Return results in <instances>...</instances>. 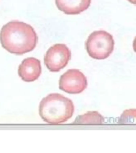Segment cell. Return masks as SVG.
Here are the masks:
<instances>
[{
    "mask_svg": "<svg viewBox=\"0 0 136 153\" xmlns=\"http://www.w3.org/2000/svg\"><path fill=\"white\" fill-rule=\"evenodd\" d=\"M38 38L31 25L12 21L4 25L0 32V42L4 48L17 55L30 52L35 49Z\"/></svg>",
    "mask_w": 136,
    "mask_h": 153,
    "instance_id": "1",
    "label": "cell"
},
{
    "mask_svg": "<svg viewBox=\"0 0 136 153\" xmlns=\"http://www.w3.org/2000/svg\"><path fill=\"white\" fill-rule=\"evenodd\" d=\"M119 122L121 124H136V109L125 110L121 114Z\"/></svg>",
    "mask_w": 136,
    "mask_h": 153,
    "instance_id": "9",
    "label": "cell"
},
{
    "mask_svg": "<svg viewBox=\"0 0 136 153\" xmlns=\"http://www.w3.org/2000/svg\"><path fill=\"white\" fill-rule=\"evenodd\" d=\"M41 73L40 61L34 57L25 59L18 69L19 76L25 82H33L38 79Z\"/></svg>",
    "mask_w": 136,
    "mask_h": 153,
    "instance_id": "6",
    "label": "cell"
},
{
    "mask_svg": "<svg viewBox=\"0 0 136 153\" xmlns=\"http://www.w3.org/2000/svg\"><path fill=\"white\" fill-rule=\"evenodd\" d=\"M88 82L84 74L77 69H70L61 76L59 88L67 93L79 94L86 88Z\"/></svg>",
    "mask_w": 136,
    "mask_h": 153,
    "instance_id": "5",
    "label": "cell"
},
{
    "mask_svg": "<svg viewBox=\"0 0 136 153\" xmlns=\"http://www.w3.org/2000/svg\"><path fill=\"white\" fill-rule=\"evenodd\" d=\"M133 48L134 50L136 53V37L135 38L134 40Z\"/></svg>",
    "mask_w": 136,
    "mask_h": 153,
    "instance_id": "10",
    "label": "cell"
},
{
    "mask_svg": "<svg viewBox=\"0 0 136 153\" xmlns=\"http://www.w3.org/2000/svg\"><path fill=\"white\" fill-rule=\"evenodd\" d=\"M127 1L132 4L136 5V0H127Z\"/></svg>",
    "mask_w": 136,
    "mask_h": 153,
    "instance_id": "11",
    "label": "cell"
},
{
    "mask_svg": "<svg viewBox=\"0 0 136 153\" xmlns=\"http://www.w3.org/2000/svg\"><path fill=\"white\" fill-rule=\"evenodd\" d=\"M104 121L103 117L97 111H89L76 117L74 123L78 124H101Z\"/></svg>",
    "mask_w": 136,
    "mask_h": 153,
    "instance_id": "8",
    "label": "cell"
},
{
    "mask_svg": "<svg viewBox=\"0 0 136 153\" xmlns=\"http://www.w3.org/2000/svg\"><path fill=\"white\" fill-rule=\"evenodd\" d=\"M71 57V51L65 44H56L47 51L44 63L50 71L57 72L67 65Z\"/></svg>",
    "mask_w": 136,
    "mask_h": 153,
    "instance_id": "4",
    "label": "cell"
},
{
    "mask_svg": "<svg viewBox=\"0 0 136 153\" xmlns=\"http://www.w3.org/2000/svg\"><path fill=\"white\" fill-rule=\"evenodd\" d=\"M114 40L113 36L104 30L95 31L91 33L85 43L89 56L94 59H104L113 52Z\"/></svg>",
    "mask_w": 136,
    "mask_h": 153,
    "instance_id": "3",
    "label": "cell"
},
{
    "mask_svg": "<svg viewBox=\"0 0 136 153\" xmlns=\"http://www.w3.org/2000/svg\"><path fill=\"white\" fill-rule=\"evenodd\" d=\"M91 0H55L58 10L69 15L78 14L88 9Z\"/></svg>",
    "mask_w": 136,
    "mask_h": 153,
    "instance_id": "7",
    "label": "cell"
},
{
    "mask_svg": "<svg viewBox=\"0 0 136 153\" xmlns=\"http://www.w3.org/2000/svg\"><path fill=\"white\" fill-rule=\"evenodd\" d=\"M72 101L58 93H52L43 98L39 106L42 119L49 124H57L67 122L73 114Z\"/></svg>",
    "mask_w": 136,
    "mask_h": 153,
    "instance_id": "2",
    "label": "cell"
}]
</instances>
